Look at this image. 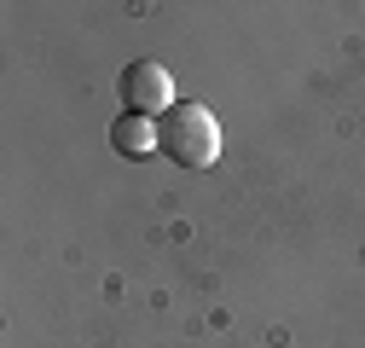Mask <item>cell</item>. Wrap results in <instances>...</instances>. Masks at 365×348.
Segmentation results:
<instances>
[{
    "mask_svg": "<svg viewBox=\"0 0 365 348\" xmlns=\"http://www.w3.org/2000/svg\"><path fill=\"white\" fill-rule=\"evenodd\" d=\"M157 151L174 157L180 168H209L220 157V122H215V111L180 99L168 116H157Z\"/></svg>",
    "mask_w": 365,
    "mask_h": 348,
    "instance_id": "obj_1",
    "label": "cell"
},
{
    "mask_svg": "<svg viewBox=\"0 0 365 348\" xmlns=\"http://www.w3.org/2000/svg\"><path fill=\"white\" fill-rule=\"evenodd\" d=\"M110 145H116L122 157H163V151H157V122H151V116H133V111H122V116L110 122Z\"/></svg>",
    "mask_w": 365,
    "mask_h": 348,
    "instance_id": "obj_3",
    "label": "cell"
},
{
    "mask_svg": "<svg viewBox=\"0 0 365 348\" xmlns=\"http://www.w3.org/2000/svg\"><path fill=\"white\" fill-rule=\"evenodd\" d=\"M122 105L133 111V116H168L180 99H174V76H168V64H157V58H140V64H128L122 70Z\"/></svg>",
    "mask_w": 365,
    "mask_h": 348,
    "instance_id": "obj_2",
    "label": "cell"
}]
</instances>
